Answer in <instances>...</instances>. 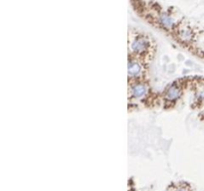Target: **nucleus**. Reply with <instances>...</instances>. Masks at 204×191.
<instances>
[{
  "mask_svg": "<svg viewBox=\"0 0 204 191\" xmlns=\"http://www.w3.org/2000/svg\"><path fill=\"white\" fill-rule=\"evenodd\" d=\"M146 90H148V87H146L144 83L137 82L131 87V96L135 99H138L144 95H145Z\"/></svg>",
  "mask_w": 204,
  "mask_h": 191,
  "instance_id": "nucleus-2",
  "label": "nucleus"
},
{
  "mask_svg": "<svg viewBox=\"0 0 204 191\" xmlns=\"http://www.w3.org/2000/svg\"><path fill=\"white\" fill-rule=\"evenodd\" d=\"M179 191H182V190H179Z\"/></svg>",
  "mask_w": 204,
  "mask_h": 191,
  "instance_id": "nucleus-5",
  "label": "nucleus"
},
{
  "mask_svg": "<svg viewBox=\"0 0 204 191\" xmlns=\"http://www.w3.org/2000/svg\"><path fill=\"white\" fill-rule=\"evenodd\" d=\"M131 49L137 55H144L149 52L150 50V41L144 35H138L134 40L131 43Z\"/></svg>",
  "mask_w": 204,
  "mask_h": 191,
  "instance_id": "nucleus-1",
  "label": "nucleus"
},
{
  "mask_svg": "<svg viewBox=\"0 0 204 191\" xmlns=\"http://www.w3.org/2000/svg\"><path fill=\"white\" fill-rule=\"evenodd\" d=\"M178 97H179V90L174 87L170 88L166 94V98L168 100H176Z\"/></svg>",
  "mask_w": 204,
  "mask_h": 191,
  "instance_id": "nucleus-4",
  "label": "nucleus"
},
{
  "mask_svg": "<svg viewBox=\"0 0 204 191\" xmlns=\"http://www.w3.org/2000/svg\"><path fill=\"white\" fill-rule=\"evenodd\" d=\"M141 64H138L135 60H132L131 58H130V61H128V75L130 77L131 76H138L141 74Z\"/></svg>",
  "mask_w": 204,
  "mask_h": 191,
  "instance_id": "nucleus-3",
  "label": "nucleus"
}]
</instances>
